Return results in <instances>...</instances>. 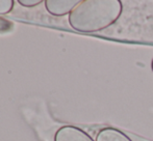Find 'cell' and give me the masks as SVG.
Segmentation results:
<instances>
[{"mask_svg": "<svg viewBox=\"0 0 153 141\" xmlns=\"http://www.w3.org/2000/svg\"><path fill=\"white\" fill-rule=\"evenodd\" d=\"M122 10L120 0H82L69 15V24L78 32H99L117 22Z\"/></svg>", "mask_w": 153, "mask_h": 141, "instance_id": "1", "label": "cell"}, {"mask_svg": "<svg viewBox=\"0 0 153 141\" xmlns=\"http://www.w3.org/2000/svg\"><path fill=\"white\" fill-rule=\"evenodd\" d=\"M54 141H94L85 130L75 126H64L54 135Z\"/></svg>", "mask_w": 153, "mask_h": 141, "instance_id": "2", "label": "cell"}, {"mask_svg": "<svg viewBox=\"0 0 153 141\" xmlns=\"http://www.w3.org/2000/svg\"><path fill=\"white\" fill-rule=\"evenodd\" d=\"M80 1L78 0H47L46 8L51 15L56 17L70 15Z\"/></svg>", "mask_w": 153, "mask_h": 141, "instance_id": "3", "label": "cell"}, {"mask_svg": "<svg viewBox=\"0 0 153 141\" xmlns=\"http://www.w3.org/2000/svg\"><path fill=\"white\" fill-rule=\"evenodd\" d=\"M96 141H132L121 130L113 127L102 128L96 135Z\"/></svg>", "mask_w": 153, "mask_h": 141, "instance_id": "4", "label": "cell"}, {"mask_svg": "<svg viewBox=\"0 0 153 141\" xmlns=\"http://www.w3.org/2000/svg\"><path fill=\"white\" fill-rule=\"evenodd\" d=\"M14 6L13 0H0V15L7 14L12 10Z\"/></svg>", "mask_w": 153, "mask_h": 141, "instance_id": "5", "label": "cell"}, {"mask_svg": "<svg viewBox=\"0 0 153 141\" xmlns=\"http://www.w3.org/2000/svg\"><path fill=\"white\" fill-rule=\"evenodd\" d=\"M13 27H14V25H13V23L10 22V21L0 17V32H7V31H10L13 29Z\"/></svg>", "mask_w": 153, "mask_h": 141, "instance_id": "6", "label": "cell"}, {"mask_svg": "<svg viewBox=\"0 0 153 141\" xmlns=\"http://www.w3.org/2000/svg\"><path fill=\"white\" fill-rule=\"evenodd\" d=\"M19 3L26 7H32V6L42 3V0H19Z\"/></svg>", "mask_w": 153, "mask_h": 141, "instance_id": "7", "label": "cell"}, {"mask_svg": "<svg viewBox=\"0 0 153 141\" xmlns=\"http://www.w3.org/2000/svg\"><path fill=\"white\" fill-rule=\"evenodd\" d=\"M151 69H152V72H153V59H152V61H151Z\"/></svg>", "mask_w": 153, "mask_h": 141, "instance_id": "8", "label": "cell"}]
</instances>
